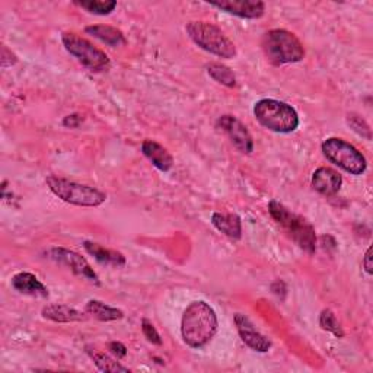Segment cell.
<instances>
[{
    "mask_svg": "<svg viewBox=\"0 0 373 373\" xmlns=\"http://www.w3.org/2000/svg\"><path fill=\"white\" fill-rule=\"evenodd\" d=\"M46 256H48L47 258H50V260H53L58 264H63V266L69 267L76 275H80L85 280H89L90 283L100 285L98 274L93 271L90 264L80 254L70 251V250H68V248L56 246V248H51V250H48L46 253Z\"/></svg>",
    "mask_w": 373,
    "mask_h": 373,
    "instance_id": "9",
    "label": "cell"
},
{
    "mask_svg": "<svg viewBox=\"0 0 373 373\" xmlns=\"http://www.w3.org/2000/svg\"><path fill=\"white\" fill-rule=\"evenodd\" d=\"M320 325H321L322 330L334 334L337 338H341V337L345 335L343 328H341L337 317L334 315V312H332V310H330V309H324L322 312H321V315H320Z\"/></svg>",
    "mask_w": 373,
    "mask_h": 373,
    "instance_id": "24",
    "label": "cell"
},
{
    "mask_svg": "<svg viewBox=\"0 0 373 373\" xmlns=\"http://www.w3.org/2000/svg\"><path fill=\"white\" fill-rule=\"evenodd\" d=\"M268 211L273 219L285 228L290 238L308 254L317 251V233L314 226L310 225L302 216L292 213L283 204L271 200L268 204Z\"/></svg>",
    "mask_w": 373,
    "mask_h": 373,
    "instance_id": "3",
    "label": "cell"
},
{
    "mask_svg": "<svg viewBox=\"0 0 373 373\" xmlns=\"http://www.w3.org/2000/svg\"><path fill=\"white\" fill-rule=\"evenodd\" d=\"M321 149L324 157L331 164L352 175H362L367 168L366 158L363 157L362 152H359L353 145L343 139L330 137L324 140Z\"/></svg>",
    "mask_w": 373,
    "mask_h": 373,
    "instance_id": "7",
    "label": "cell"
},
{
    "mask_svg": "<svg viewBox=\"0 0 373 373\" xmlns=\"http://www.w3.org/2000/svg\"><path fill=\"white\" fill-rule=\"evenodd\" d=\"M207 73L210 75L211 79H214L216 82H219L228 88H235L236 86V76L233 75V72L219 63H213L207 66Z\"/></svg>",
    "mask_w": 373,
    "mask_h": 373,
    "instance_id": "22",
    "label": "cell"
},
{
    "mask_svg": "<svg viewBox=\"0 0 373 373\" xmlns=\"http://www.w3.org/2000/svg\"><path fill=\"white\" fill-rule=\"evenodd\" d=\"M83 121V117L79 115V114H72V115H68L65 120H63V126L65 127H69V129H76L79 127L80 124Z\"/></svg>",
    "mask_w": 373,
    "mask_h": 373,
    "instance_id": "28",
    "label": "cell"
},
{
    "mask_svg": "<svg viewBox=\"0 0 373 373\" xmlns=\"http://www.w3.org/2000/svg\"><path fill=\"white\" fill-rule=\"evenodd\" d=\"M363 267L367 274L372 273V248H369V250L366 251V256L363 258Z\"/></svg>",
    "mask_w": 373,
    "mask_h": 373,
    "instance_id": "30",
    "label": "cell"
},
{
    "mask_svg": "<svg viewBox=\"0 0 373 373\" xmlns=\"http://www.w3.org/2000/svg\"><path fill=\"white\" fill-rule=\"evenodd\" d=\"M343 184L341 175L327 167L318 168L312 175V186L322 196H335Z\"/></svg>",
    "mask_w": 373,
    "mask_h": 373,
    "instance_id": "13",
    "label": "cell"
},
{
    "mask_svg": "<svg viewBox=\"0 0 373 373\" xmlns=\"http://www.w3.org/2000/svg\"><path fill=\"white\" fill-rule=\"evenodd\" d=\"M12 288L28 296L34 298H47L48 289L40 282V280L31 273H18L12 277Z\"/></svg>",
    "mask_w": 373,
    "mask_h": 373,
    "instance_id": "15",
    "label": "cell"
},
{
    "mask_svg": "<svg viewBox=\"0 0 373 373\" xmlns=\"http://www.w3.org/2000/svg\"><path fill=\"white\" fill-rule=\"evenodd\" d=\"M93 363L101 372H130L129 367L120 364L118 362L112 360L110 356L101 352H89Z\"/></svg>",
    "mask_w": 373,
    "mask_h": 373,
    "instance_id": "23",
    "label": "cell"
},
{
    "mask_svg": "<svg viewBox=\"0 0 373 373\" xmlns=\"http://www.w3.org/2000/svg\"><path fill=\"white\" fill-rule=\"evenodd\" d=\"M217 126H219L231 139L233 146L242 152L250 154L254 150V140L251 133L243 124L233 115H222L217 120Z\"/></svg>",
    "mask_w": 373,
    "mask_h": 373,
    "instance_id": "10",
    "label": "cell"
},
{
    "mask_svg": "<svg viewBox=\"0 0 373 373\" xmlns=\"http://www.w3.org/2000/svg\"><path fill=\"white\" fill-rule=\"evenodd\" d=\"M210 6L245 19H258L266 11V5L260 0H224V2H211Z\"/></svg>",
    "mask_w": 373,
    "mask_h": 373,
    "instance_id": "11",
    "label": "cell"
},
{
    "mask_svg": "<svg viewBox=\"0 0 373 373\" xmlns=\"http://www.w3.org/2000/svg\"><path fill=\"white\" fill-rule=\"evenodd\" d=\"M110 350L114 356H117V359H122V357H126V354H127L126 346H124L122 343H118V341H114V343L110 345Z\"/></svg>",
    "mask_w": 373,
    "mask_h": 373,
    "instance_id": "29",
    "label": "cell"
},
{
    "mask_svg": "<svg viewBox=\"0 0 373 373\" xmlns=\"http://www.w3.org/2000/svg\"><path fill=\"white\" fill-rule=\"evenodd\" d=\"M83 248L88 254H90L98 263L105 264V266H112V267H124L126 266V257L121 253L114 251V250H107V248L101 246L100 243L95 242H83Z\"/></svg>",
    "mask_w": 373,
    "mask_h": 373,
    "instance_id": "18",
    "label": "cell"
},
{
    "mask_svg": "<svg viewBox=\"0 0 373 373\" xmlns=\"http://www.w3.org/2000/svg\"><path fill=\"white\" fill-rule=\"evenodd\" d=\"M85 33L98 38L100 41L105 43L110 47H121V46H126V37L121 33L120 29L110 26V25H92V26H86Z\"/></svg>",
    "mask_w": 373,
    "mask_h": 373,
    "instance_id": "19",
    "label": "cell"
},
{
    "mask_svg": "<svg viewBox=\"0 0 373 373\" xmlns=\"http://www.w3.org/2000/svg\"><path fill=\"white\" fill-rule=\"evenodd\" d=\"M61 41L66 50L75 56L80 63L90 72H105L110 69L111 61L108 56L98 47L93 46L90 41L79 37L73 33H65L61 36Z\"/></svg>",
    "mask_w": 373,
    "mask_h": 373,
    "instance_id": "8",
    "label": "cell"
},
{
    "mask_svg": "<svg viewBox=\"0 0 373 373\" xmlns=\"http://www.w3.org/2000/svg\"><path fill=\"white\" fill-rule=\"evenodd\" d=\"M82 9L88 11L93 15H110L117 8V2L114 0H82V2H75Z\"/></svg>",
    "mask_w": 373,
    "mask_h": 373,
    "instance_id": "21",
    "label": "cell"
},
{
    "mask_svg": "<svg viewBox=\"0 0 373 373\" xmlns=\"http://www.w3.org/2000/svg\"><path fill=\"white\" fill-rule=\"evenodd\" d=\"M254 115L263 127L274 133H292L299 127L296 110L283 101L261 100L254 105Z\"/></svg>",
    "mask_w": 373,
    "mask_h": 373,
    "instance_id": "4",
    "label": "cell"
},
{
    "mask_svg": "<svg viewBox=\"0 0 373 373\" xmlns=\"http://www.w3.org/2000/svg\"><path fill=\"white\" fill-rule=\"evenodd\" d=\"M51 193L69 204L80 207H97L105 203L107 194L101 190L86 184H79L65 178H58L54 175L47 177L46 179Z\"/></svg>",
    "mask_w": 373,
    "mask_h": 373,
    "instance_id": "6",
    "label": "cell"
},
{
    "mask_svg": "<svg viewBox=\"0 0 373 373\" xmlns=\"http://www.w3.org/2000/svg\"><path fill=\"white\" fill-rule=\"evenodd\" d=\"M0 61H2V68L5 69V68H9V66H14L18 60H16V56L12 51H9V48L6 46H4L2 47V60H0Z\"/></svg>",
    "mask_w": 373,
    "mask_h": 373,
    "instance_id": "27",
    "label": "cell"
},
{
    "mask_svg": "<svg viewBox=\"0 0 373 373\" xmlns=\"http://www.w3.org/2000/svg\"><path fill=\"white\" fill-rule=\"evenodd\" d=\"M142 152L145 157L153 164V167H157L158 169L167 172L174 167V158L172 154L158 142L146 139L142 143Z\"/></svg>",
    "mask_w": 373,
    "mask_h": 373,
    "instance_id": "14",
    "label": "cell"
},
{
    "mask_svg": "<svg viewBox=\"0 0 373 373\" xmlns=\"http://www.w3.org/2000/svg\"><path fill=\"white\" fill-rule=\"evenodd\" d=\"M41 314L46 320H50L53 322H60V324L79 322V321L86 320V315L83 312L68 305H48L43 308Z\"/></svg>",
    "mask_w": 373,
    "mask_h": 373,
    "instance_id": "16",
    "label": "cell"
},
{
    "mask_svg": "<svg viewBox=\"0 0 373 373\" xmlns=\"http://www.w3.org/2000/svg\"><path fill=\"white\" fill-rule=\"evenodd\" d=\"M235 324H236V328H238V332L242 341L248 347L258 353H266L271 349V341L266 335H263L260 331H257L254 324L245 315L236 314Z\"/></svg>",
    "mask_w": 373,
    "mask_h": 373,
    "instance_id": "12",
    "label": "cell"
},
{
    "mask_svg": "<svg viewBox=\"0 0 373 373\" xmlns=\"http://www.w3.org/2000/svg\"><path fill=\"white\" fill-rule=\"evenodd\" d=\"M347 124L349 126L357 133L360 135L362 137H366L367 140L372 139V133H370V127H369V124L357 114L352 112L347 115Z\"/></svg>",
    "mask_w": 373,
    "mask_h": 373,
    "instance_id": "25",
    "label": "cell"
},
{
    "mask_svg": "<svg viewBox=\"0 0 373 373\" xmlns=\"http://www.w3.org/2000/svg\"><path fill=\"white\" fill-rule=\"evenodd\" d=\"M85 310H86L88 315L97 318L98 321H103V322L117 321V320H121L124 317L122 310H120L117 308H112L110 305H105L104 302L93 300V299L86 303Z\"/></svg>",
    "mask_w": 373,
    "mask_h": 373,
    "instance_id": "20",
    "label": "cell"
},
{
    "mask_svg": "<svg viewBox=\"0 0 373 373\" xmlns=\"http://www.w3.org/2000/svg\"><path fill=\"white\" fill-rule=\"evenodd\" d=\"M266 57L275 66L298 63L305 57V48L300 40L286 29H271L264 34L261 41Z\"/></svg>",
    "mask_w": 373,
    "mask_h": 373,
    "instance_id": "2",
    "label": "cell"
},
{
    "mask_svg": "<svg viewBox=\"0 0 373 373\" xmlns=\"http://www.w3.org/2000/svg\"><path fill=\"white\" fill-rule=\"evenodd\" d=\"M217 315L214 309L203 302H193L184 310L181 320V335L184 343L193 349H201L210 343L217 332Z\"/></svg>",
    "mask_w": 373,
    "mask_h": 373,
    "instance_id": "1",
    "label": "cell"
},
{
    "mask_svg": "<svg viewBox=\"0 0 373 373\" xmlns=\"http://www.w3.org/2000/svg\"><path fill=\"white\" fill-rule=\"evenodd\" d=\"M142 331H143L145 337L147 338V341H150L152 345H157V346L162 345V340H161L159 332L157 331V328L153 327V324L149 320H143L142 321Z\"/></svg>",
    "mask_w": 373,
    "mask_h": 373,
    "instance_id": "26",
    "label": "cell"
},
{
    "mask_svg": "<svg viewBox=\"0 0 373 373\" xmlns=\"http://www.w3.org/2000/svg\"><path fill=\"white\" fill-rule=\"evenodd\" d=\"M186 34L196 46L221 58L236 57L235 44L225 36L221 28L204 21H191L185 26Z\"/></svg>",
    "mask_w": 373,
    "mask_h": 373,
    "instance_id": "5",
    "label": "cell"
},
{
    "mask_svg": "<svg viewBox=\"0 0 373 373\" xmlns=\"http://www.w3.org/2000/svg\"><path fill=\"white\" fill-rule=\"evenodd\" d=\"M211 224L217 231L232 239H241L242 236V224L238 214L216 211L211 214Z\"/></svg>",
    "mask_w": 373,
    "mask_h": 373,
    "instance_id": "17",
    "label": "cell"
}]
</instances>
